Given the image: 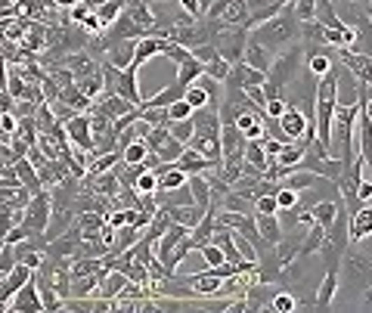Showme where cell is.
Masks as SVG:
<instances>
[{
    "label": "cell",
    "instance_id": "obj_1",
    "mask_svg": "<svg viewBox=\"0 0 372 313\" xmlns=\"http://www.w3.org/2000/svg\"><path fill=\"white\" fill-rule=\"evenodd\" d=\"M304 34V22L298 19V13H295V3H285V10L279 13V16H273L270 22H264L261 28H255L252 31V38L255 41H261L264 47H270L276 53V50H289V47H295V41Z\"/></svg>",
    "mask_w": 372,
    "mask_h": 313
},
{
    "label": "cell",
    "instance_id": "obj_2",
    "mask_svg": "<svg viewBox=\"0 0 372 313\" xmlns=\"http://www.w3.org/2000/svg\"><path fill=\"white\" fill-rule=\"evenodd\" d=\"M335 59L354 75L357 84L372 87V53H360L354 47H335Z\"/></svg>",
    "mask_w": 372,
    "mask_h": 313
},
{
    "label": "cell",
    "instance_id": "obj_3",
    "mask_svg": "<svg viewBox=\"0 0 372 313\" xmlns=\"http://www.w3.org/2000/svg\"><path fill=\"white\" fill-rule=\"evenodd\" d=\"M298 66H301V50L289 47L282 56H276V59H273V66H270V72H267V84L285 90V84L298 75Z\"/></svg>",
    "mask_w": 372,
    "mask_h": 313
},
{
    "label": "cell",
    "instance_id": "obj_4",
    "mask_svg": "<svg viewBox=\"0 0 372 313\" xmlns=\"http://www.w3.org/2000/svg\"><path fill=\"white\" fill-rule=\"evenodd\" d=\"M50 211H53V196H50L47 189H41V193L31 198V205L25 208V220H22V224L31 233H47L50 230Z\"/></svg>",
    "mask_w": 372,
    "mask_h": 313
},
{
    "label": "cell",
    "instance_id": "obj_5",
    "mask_svg": "<svg viewBox=\"0 0 372 313\" xmlns=\"http://www.w3.org/2000/svg\"><path fill=\"white\" fill-rule=\"evenodd\" d=\"M3 310H13V313H41L44 310V301H41V295H38V279L31 276V279L19 289L16 301H10Z\"/></svg>",
    "mask_w": 372,
    "mask_h": 313
},
{
    "label": "cell",
    "instance_id": "obj_6",
    "mask_svg": "<svg viewBox=\"0 0 372 313\" xmlns=\"http://www.w3.org/2000/svg\"><path fill=\"white\" fill-rule=\"evenodd\" d=\"M31 276H34V270L19 261V264L3 276V282H0V304L6 307V304H10V298H16V295H19V289H22L25 282L31 279Z\"/></svg>",
    "mask_w": 372,
    "mask_h": 313
},
{
    "label": "cell",
    "instance_id": "obj_7",
    "mask_svg": "<svg viewBox=\"0 0 372 313\" xmlns=\"http://www.w3.org/2000/svg\"><path fill=\"white\" fill-rule=\"evenodd\" d=\"M66 131H69V137H71V143H75V146L87 149V152H93V149H96L93 124H90V118L84 115V112H78L75 118H69V121H66Z\"/></svg>",
    "mask_w": 372,
    "mask_h": 313
},
{
    "label": "cell",
    "instance_id": "obj_8",
    "mask_svg": "<svg viewBox=\"0 0 372 313\" xmlns=\"http://www.w3.org/2000/svg\"><path fill=\"white\" fill-rule=\"evenodd\" d=\"M134 109H137V105L127 103L124 96H118V94H103V96H99V103L93 105L90 112H96V115H106L109 121H118V118L131 115Z\"/></svg>",
    "mask_w": 372,
    "mask_h": 313
},
{
    "label": "cell",
    "instance_id": "obj_9",
    "mask_svg": "<svg viewBox=\"0 0 372 313\" xmlns=\"http://www.w3.org/2000/svg\"><path fill=\"white\" fill-rule=\"evenodd\" d=\"M87 189L93 196H106V198H118V193L124 189L121 177L115 170H106V174H96V177H87Z\"/></svg>",
    "mask_w": 372,
    "mask_h": 313
},
{
    "label": "cell",
    "instance_id": "obj_10",
    "mask_svg": "<svg viewBox=\"0 0 372 313\" xmlns=\"http://www.w3.org/2000/svg\"><path fill=\"white\" fill-rule=\"evenodd\" d=\"M279 124H282V131L289 133V140H304L310 118H307V112H301L298 105H289V109H285V115L279 118Z\"/></svg>",
    "mask_w": 372,
    "mask_h": 313
},
{
    "label": "cell",
    "instance_id": "obj_11",
    "mask_svg": "<svg viewBox=\"0 0 372 313\" xmlns=\"http://www.w3.org/2000/svg\"><path fill=\"white\" fill-rule=\"evenodd\" d=\"M174 165L180 168V170H186V174H205V170H217L211 159H205V155L199 152V149H192V146H186V152L174 161Z\"/></svg>",
    "mask_w": 372,
    "mask_h": 313
},
{
    "label": "cell",
    "instance_id": "obj_12",
    "mask_svg": "<svg viewBox=\"0 0 372 313\" xmlns=\"http://www.w3.org/2000/svg\"><path fill=\"white\" fill-rule=\"evenodd\" d=\"M273 50L270 47H264L261 41H255V38H248V47H245V62L252 68H261V72H270V66H273Z\"/></svg>",
    "mask_w": 372,
    "mask_h": 313
},
{
    "label": "cell",
    "instance_id": "obj_13",
    "mask_svg": "<svg viewBox=\"0 0 372 313\" xmlns=\"http://www.w3.org/2000/svg\"><path fill=\"white\" fill-rule=\"evenodd\" d=\"M137 72H140V68L127 66L124 72H121L118 87H115V94H118V96H124L127 103H134V105H140V103H143V96H140V84H137Z\"/></svg>",
    "mask_w": 372,
    "mask_h": 313
},
{
    "label": "cell",
    "instance_id": "obj_14",
    "mask_svg": "<svg viewBox=\"0 0 372 313\" xmlns=\"http://www.w3.org/2000/svg\"><path fill=\"white\" fill-rule=\"evenodd\" d=\"M164 44H168V38H159V34H149V38L137 41V56H134V68L146 66L152 56L164 53Z\"/></svg>",
    "mask_w": 372,
    "mask_h": 313
},
{
    "label": "cell",
    "instance_id": "obj_15",
    "mask_svg": "<svg viewBox=\"0 0 372 313\" xmlns=\"http://www.w3.org/2000/svg\"><path fill=\"white\" fill-rule=\"evenodd\" d=\"M227 279H220L217 273H211V270H205V273H196L186 279V286H189L196 295H217L220 289H224Z\"/></svg>",
    "mask_w": 372,
    "mask_h": 313
},
{
    "label": "cell",
    "instance_id": "obj_16",
    "mask_svg": "<svg viewBox=\"0 0 372 313\" xmlns=\"http://www.w3.org/2000/svg\"><path fill=\"white\" fill-rule=\"evenodd\" d=\"M106 50H109L106 59H109L112 66L127 68V66H134V56H137V41H118V44H109Z\"/></svg>",
    "mask_w": 372,
    "mask_h": 313
},
{
    "label": "cell",
    "instance_id": "obj_17",
    "mask_svg": "<svg viewBox=\"0 0 372 313\" xmlns=\"http://www.w3.org/2000/svg\"><path fill=\"white\" fill-rule=\"evenodd\" d=\"M372 236V208H360L350 214V242H363Z\"/></svg>",
    "mask_w": 372,
    "mask_h": 313
},
{
    "label": "cell",
    "instance_id": "obj_18",
    "mask_svg": "<svg viewBox=\"0 0 372 313\" xmlns=\"http://www.w3.org/2000/svg\"><path fill=\"white\" fill-rule=\"evenodd\" d=\"M245 165L255 168L257 174L264 177V170L270 168V155H267V149H264V140H248V146H245Z\"/></svg>",
    "mask_w": 372,
    "mask_h": 313
},
{
    "label": "cell",
    "instance_id": "obj_19",
    "mask_svg": "<svg viewBox=\"0 0 372 313\" xmlns=\"http://www.w3.org/2000/svg\"><path fill=\"white\" fill-rule=\"evenodd\" d=\"M335 291H338V270L329 267L323 282H320V289H317V307H332Z\"/></svg>",
    "mask_w": 372,
    "mask_h": 313
},
{
    "label": "cell",
    "instance_id": "obj_20",
    "mask_svg": "<svg viewBox=\"0 0 372 313\" xmlns=\"http://www.w3.org/2000/svg\"><path fill=\"white\" fill-rule=\"evenodd\" d=\"M329 236V230L323 224H310V230H307V236L301 242V254L298 258H310V254H320V248H323V242Z\"/></svg>",
    "mask_w": 372,
    "mask_h": 313
},
{
    "label": "cell",
    "instance_id": "obj_21",
    "mask_svg": "<svg viewBox=\"0 0 372 313\" xmlns=\"http://www.w3.org/2000/svg\"><path fill=\"white\" fill-rule=\"evenodd\" d=\"M332 47H320V50H313L310 56H307V68H310V75H317V78H323L326 72H332L335 68V56L329 53Z\"/></svg>",
    "mask_w": 372,
    "mask_h": 313
},
{
    "label": "cell",
    "instance_id": "obj_22",
    "mask_svg": "<svg viewBox=\"0 0 372 313\" xmlns=\"http://www.w3.org/2000/svg\"><path fill=\"white\" fill-rule=\"evenodd\" d=\"M255 220H257V230H261L267 245H279V242H282V226H279L276 214H255Z\"/></svg>",
    "mask_w": 372,
    "mask_h": 313
},
{
    "label": "cell",
    "instance_id": "obj_23",
    "mask_svg": "<svg viewBox=\"0 0 372 313\" xmlns=\"http://www.w3.org/2000/svg\"><path fill=\"white\" fill-rule=\"evenodd\" d=\"M127 273H121V270H109L106 273V279L99 282V298H118L121 295V289L127 286Z\"/></svg>",
    "mask_w": 372,
    "mask_h": 313
},
{
    "label": "cell",
    "instance_id": "obj_24",
    "mask_svg": "<svg viewBox=\"0 0 372 313\" xmlns=\"http://www.w3.org/2000/svg\"><path fill=\"white\" fill-rule=\"evenodd\" d=\"M16 170H19V177H22V183H25L28 189H31L34 196H38L41 189H44V180H41V168H34L28 159H19V161H16Z\"/></svg>",
    "mask_w": 372,
    "mask_h": 313
},
{
    "label": "cell",
    "instance_id": "obj_25",
    "mask_svg": "<svg viewBox=\"0 0 372 313\" xmlns=\"http://www.w3.org/2000/svg\"><path fill=\"white\" fill-rule=\"evenodd\" d=\"M66 174H69V165L62 159L47 161V165L41 168V180H44V187H59V183H66Z\"/></svg>",
    "mask_w": 372,
    "mask_h": 313
},
{
    "label": "cell",
    "instance_id": "obj_26",
    "mask_svg": "<svg viewBox=\"0 0 372 313\" xmlns=\"http://www.w3.org/2000/svg\"><path fill=\"white\" fill-rule=\"evenodd\" d=\"M189 189H192V196H196V205H202V208H211V183H208V177H202V174H189Z\"/></svg>",
    "mask_w": 372,
    "mask_h": 313
},
{
    "label": "cell",
    "instance_id": "obj_27",
    "mask_svg": "<svg viewBox=\"0 0 372 313\" xmlns=\"http://www.w3.org/2000/svg\"><path fill=\"white\" fill-rule=\"evenodd\" d=\"M202 75H205V62H199L196 56H192L189 62H183V66H177V81H180L183 87H192Z\"/></svg>",
    "mask_w": 372,
    "mask_h": 313
},
{
    "label": "cell",
    "instance_id": "obj_28",
    "mask_svg": "<svg viewBox=\"0 0 372 313\" xmlns=\"http://www.w3.org/2000/svg\"><path fill=\"white\" fill-rule=\"evenodd\" d=\"M304 155H307V146L301 143V146H295V143H289L282 149V152H279V165H285V168H301V161H304Z\"/></svg>",
    "mask_w": 372,
    "mask_h": 313
},
{
    "label": "cell",
    "instance_id": "obj_29",
    "mask_svg": "<svg viewBox=\"0 0 372 313\" xmlns=\"http://www.w3.org/2000/svg\"><path fill=\"white\" fill-rule=\"evenodd\" d=\"M121 152H124V161H127V165H143V161L152 155V149L146 146V140H134V143L124 146Z\"/></svg>",
    "mask_w": 372,
    "mask_h": 313
},
{
    "label": "cell",
    "instance_id": "obj_30",
    "mask_svg": "<svg viewBox=\"0 0 372 313\" xmlns=\"http://www.w3.org/2000/svg\"><path fill=\"white\" fill-rule=\"evenodd\" d=\"M171 137L174 140H180V143L189 146L192 143V137H196V121L192 118H186V121H171Z\"/></svg>",
    "mask_w": 372,
    "mask_h": 313
},
{
    "label": "cell",
    "instance_id": "obj_31",
    "mask_svg": "<svg viewBox=\"0 0 372 313\" xmlns=\"http://www.w3.org/2000/svg\"><path fill=\"white\" fill-rule=\"evenodd\" d=\"M230 72H233V62H227L224 56H217V59H211L208 66H205V75L214 78V81H220V84H227Z\"/></svg>",
    "mask_w": 372,
    "mask_h": 313
},
{
    "label": "cell",
    "instance_id": "obj_32",
    "mask_svg": "<svg viewBox=\"0 0 372 313\" xmlns=\"http://www.w3.org/2000/svg\"><path fill=\"white\" fill-rule=\"evenodd\" d=\"M199 254L205 258V264H208V267H220L227 261L224 248H220L217 242H205V245H199Z\"/></svg>",
    "mask_w": 372,
    "mask_h": 313
},
{
    "label": "cell",
    "instance_id": "obj_33",
    "mask_svg": "<svg viewBox=\"0 0 372 313\" xmlns=\"http://www.w3.org/2000/svg\"><path fill=\"white\" fill-rule=\"evenodd\" d=\"M186 103H189L192 109H208L211 96H208V90H205L202 84H192V87H186Z\"/></svg>",
    "mask_w": 372,
    "mask_h": 313
},
{
    "label": "cell",
    "instance_id": "obj_34",
    "mask_svg": "<svg viewBox=\"0 0 372 313\" xmlns=\"http://www.w3.org/2000/svg\"><path fill=\"white\" fill-rule=\"evenodd\" d=\"M103 224H106V217L99 214V211H81V214H78V226H81L84 233H99Z\"/></svg>",
    "mask_w": 372,
    "mask_h": 313
},
{
    "label": "cell",
    "instance_id": "obj_35",
    "mask_svg": "<svg viewBox=\"0 0 372 313\" xmlns=\"http://www.w3.org/2000/svg\"><path fill=\"white\" fill-rule=\"evenodd\" d=\"M162 56H168V59H174L177 66H183V62L192 59V50L183 47V44H174V41H168V44H164V53H162Z\"/></svg>",
    "mask_w": 372,
    "mask_h": 313
},
{
    "label": "cell",
    "instance_id": "obj_36",
    "mask_svg": "<svg viewBox=\"0 0 372 313\" xmlns=\"http://www.w3.org/2000/svg\"><path fill=\"white\" fill-rule=\"evenodd\" d=\"M171 140V127H164V124H159V127H152V131H149V137H146V146L152 149V155L159 152V149L164 146Z\"/></svg>",
    "mask_w": 372,
    "mask_h": 313
},
{
    "label": "cell",
    "instance_id": "obj_37",
    "mask_svg": "<svg viewBox=\"0 0 372 313\" xmlns=\"http://www.w3.org/2000/svg\"><path fill=\"white\" fill-rule=\"evenodd\" d=\"M41 301H44V310H62V307H66V298H62L56 289H50V286L41 289Z\"/></svg>",
    "mask_w": 372,
    "mask_h": 313
},
{
    "label": "cell",
    "instance_id": "obj_38",
    "mask_svg": "<svg viewBox=\"0 0 372 313\" xmlns=\"http://www.w3.org/2000/svg\"><path fill=\"white\" fill-rule=\"evenodd\" d=\"M159 187H162V177L155 174V170H146V174H140V180H137L140 196H146V193H159Z\"/></svg>",
    "mask_w": 372,
    "mask_h": 313
},
{
    "label": "cell",
    "instance_id": "obj_39",
    "mask_svg": "<svg viewBox=\"0 0 372 313\" xmlns=\"http://www.w3.org/2000/svg\"><path fill=\"white\" fill-rule=\"evenodd\" d=\"M276 202H279V211H295V208H298V189L282 187V189L276 193Z\"/></svg>",
    "mask_w": 372,
    "mask_h": 313
},
{
    "label": "cell",
    "instance_id": "obj_40",
    "mask_svg": "<svg viewBox=\"0 0 372 313\" xmlns=\"http://www.w3.org/2000/svg\"><path fill=\"white\" fill-rule=\"evenodd\" d=\"M25 239H31V230H28L25 224H16L13 230L3 233V245H19V242H25Z\"/></svg>",
    "mask_w": 372,
    "mask_h": 313
},
{
    "label": "cell",
    "instance_id": "obj_41",
    "mask_svg": "<svg viewBox=\"0 0 372 313\" xmlns=\"http://www.w3.org/2000/svg\"><path fill=\"white\" fill-rule=\"evenodd\" d=\"M168 112H171V121H186V118L196 115V109H192L186 99H177L174 105H168Z\"/></svg>",
    "mask_w": 372,
    "mask_h": 313
},
{
    "label": "cell",
    "instance_id": "obj_42",
    "mask_svg": "<svg viewBox=\"0 0 372 313\" xmlns=\"http://www.w3.org/2000/svg\"><path fill=\"white\" fill-rule=\"evenodd\" d=\"M276 211H279L276 196H257L255 198V214H276Z\"/></svg>",
    "mask_w": 372,
    "mask_h": 313
},
{
    "label": "cell",
    "instance_id": "obj_43",
    "mask_svg": "<svg viewBox=\"0 0 372 313\" xmlns=\"http://www.w3.org/2000/svg\"><path fill=\"white\" fill-rule=\"evenodd\" d=\"M81 28H84V31H87V34H103V31H106V28H109V25H106V22H103V16H99V13L93 10L90 16H87V19H84V22H81Z\"/></svg>",
    "mask_w": 372,
    "mask_h": 313
},
{
    "label": "cell",
    "instance_id": "obj_44",
    "mask_svg": "<svg viewBox=\"0 0 372 313\" xmlns=\"http://www.w3.org/2000/svg\"><path fill=\"white\" fill-rule=\"evenodd\" d=\"M270 307L289 313V310H295V307H298V301L289 295V291H276V295H273V304H270Z\"/></svg>",
    "mask_w": 372,
    "mask_h": 313
},
{
    "label": "cell",
    "instance_id": "obj_45",
    "mask_svg": "<svg viewBox=\"0 0 372 313\" xmlns=\"http://www.w3.org/2000/svg\"><path fill=\"white\" fill-rule=\"evenodd\" d=\"M177 3L186 10V16H192V19H202L205 13H208V6H205V0H177Z\"/></svg>",
    "mask_w": 372,
    "mask_h": 313
},
{
    "label": "cell",
    "instance_id": "obj_46",
    "mask_svg": "<svg viewBox=\"0 0 372 313\" xmlns=\"http://www.w3.org/2000/svg\"><path fill=\"white\" fill-rule=\"evenodd\" d=\"M192 56H196L199 62H205V66H208L211 59H217V56H220V50H217V44H202V47L192 50Z\"/></svg>",
    "mask_w": 372,
    "mask_h": 313
},
{
    "label": "cell",
    "instance_id": "obj_47",
    "mask_svg": "<svg viewBox=\"0 0 372 313\" xmlns=\"http://www.w3.org/2000/svg\"><path fill=\"white\" fill-rule=\"evenodd\" d=\"M285 109H289V103H285V99H267V105H264L267 118H282Z\"/></svg>",
    "mask_w": 372,
    "mask_h": 313
},
{
    "label": "cell",
    "instance_id": "obj_48",
    "mask_svg": "<svg viewBox=\"0 0 372 313\" xmlns=\"http://www.w3.org/2000/svg\"><path fill=\"white\" fill-rule=\"evenodd\" d=\"M16 264L19 261H16V254H13V245H3V252H0V270H3V276L10 273Z\"/></svg>",
    "mask_w": 372,
    "mask_h": 313
},
{
    "label": "cell",
    "instance_id": "obj_49",
    "mask_svg": "<svg viewBox=\"0 0 372 313\" xmlns=\"http://www.w3.org/2000/svg\"><path fill=\"white\" fill-rule=\"evenodd\" d=\"M285 146H289V143H282V140H270V137H264V149H267V155H270V159H279V152H282V149Z\"/></svg>",
    "mask_w": 372,
    "mask_h": 313
},
{
    "label": "cell",
    "instance_id": "obj_50",
    "mask_svg": "<svg viewBox=\"0 0 372 313\" xmlns=\"http://www.w3.org/2000/svg\"><path fill=\"white\" fill-rule=\"evenodd\" d=\"M0 131H3V133H16L19 131V118L13 115V112H3V118H0Z\"/></svg>",
    "mask_w": 372,
    "mask_h": 313
},
{
    "label": "cell",
    "instance_id": "obj_51",
    "mask_svg": "<svg viewBox=\"0 0 372 313\" xmlns=\"http://www.w3.org/2000/svg\"><path fill=\"white\" fill-rule=\"evenodd\" d=\"M90 3H78V6H71V22H78V25H81L84 22V19H87L90 16Z\"/></svg>",
    "mask_w": 372,
    "mask_h": 313
},
{
    "label": "cell",
    "instance_id": "obj_52",
    "mask_svg": "<svg viewBox=\"0 0 372 313\" xmlns=\"http://www.w3.org/2000/svg\"><path fill=\"white\" fill-rule=\"evenodd\" d=\"M22 264H28V267H31V270H38L41 264H44V254H41L38 248H31V252H28L25 258H22Z\"/></svg>",
    "mask_w": 372,
    "mask_h": 313
},
{
    "label": "cell",
    "instance_id": "obj_53",
    "mask_svg": "<svg viewBox=\"0 0 372 313\" xmlns=\"http://www.w3.org/2000/svg\"><path fill=\"white\" fill-rule=\"evenodd\" d=\"M357 196H360V202H369L372 198V177H363L360 187H357Z\"/></svg>",
    "mask_w": 372,
    "mask_h": 313
},
{
    "label": "cell",
    "instance_id": "obj_54",
    "mask_svg": "<svg viewBox=\"0 0 372 313\" xmlns=\"http://www.w3.org/2000/svg\"><path fill=\"white\" fill-rule=\"evenodd\" d=\"M53 3L59 6V10H62V6H66V10H71V6H78V3H81V0H53Z\"/></svg>",
    "mask_w": 372,
    "mask_h": 313
},
{
    "label": "cell",
    "instance_id": "obj_55",
    "mask_svg": "<svg viewBox=\"0 0 372 313\" xmlns=\"http://www.w3.org/2000/svg\"><path fill=\"white\" fill-rule=\"evenodd\" d=\"M348 3H350V0H348ZM360 3H363V13H366V19L372 22V0H360Z\"/></svg>",
    "mask_w": 372,
    "mask_h": 313
},
{
    "label": "cell",
    "instance_id": "obj_56",
    "mask_svg": "<svg viewBox=\"0 0 372 313\" xmlns=\"http://www.w3.org/2000/svg\"><path fill=\"white\" fill-rule=\"evenodd\" d=\"M10 3H19V0H3V6H10Z\"/></svg>",
    "mask_w": 372,
    "mask_h": 313
},
{
    "label": "cell",
    "instance_id": "obj_57",
    "mask_svg": "<svg viewBox=\"0 0 372 313\" xmlns=\"http://www.w3.org/2000/svg\"><path fill=\"white\" fill-rule=\"evenodd\" d=\"M140 3H149V0H140Z\"/></svg>",
    "mask_w": 372,
    "mask_h": 313
}]
</instances>
